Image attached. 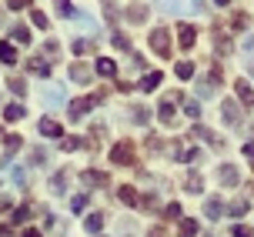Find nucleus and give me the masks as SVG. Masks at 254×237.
Wrapping results in <instances>:
<instances>
[{
    "label": "nucleus",
    "instance_id": "45",
    "mask_svg": "<svg viewBox=\"0 0 254 237\" xmlns=\"http://www.w3.org/2000/svg\"><path fill=\"white\" fill-rule=\"evenodd\" d=\"M77 147H80V140H77V137H70V140H64V150H77Z\"/></svg>",
    "mask_w": 254,
    "mask_h": 237
},
{
    "label": "nucleus",
    "instance_id": "30",
    "mask_svg": "<svg viewBox=\"0 0 254 237\" xmlns=\"http://www.w3.org/2000/svg\"><path fill=\"white\" fill-rule=\"evenodd\" d=\"M90 50H97L94 40H74V54H90Z\"/></svg>",
    "mask_w": 254,
    "mask_h": 237
},
{
    "label": "nucleus",
    "instance_id": "10",
    "mask_svg": "<svg viewBox=\"0 0 254 237\" xmlns=\"http://www.w3.org/2000/svg\"><path fill=\"white\" fill-rule=\"evenodd\" d=\"M178 40H181V47H184V50H190V47H194V40H197V30H194L190 24H181L178 27Z\"/></svg>",
    "mask_w": 254,
    "mask_h": 237
},
{
    "label": "nucleus",
    "instance_id": "44",
    "mask_svg": "<svg viewBox=\"0 0 254 237\" xmlns=\"http://www.w3.org/2000/svg\"><path fill=\"white\" fill-rule=\"evenodd\" d=\"M147 237H167V231H164L161 224H154V227H151V234H147Z\"/></svg>",
    "mask_w": 254,
    "mask_h": 237
},
{
    "label": "nucleus",
    "instance_id": "14",
    "mask_svg": "<svg viewBox=\"0 0 254 237\" xmlns=\"http://www.w3.org/2000/svg\"><path fill=\"white\" fill-rule=\"evenodd\" d=\"M184 187H188L190 194H201V190H204V177L197 174V171H190V174H188V180H184Z\"/></svg>",
    "mask_w": 254,
    "mask_h": 237
},
{
    "label": "nucleus",
    "instance_id": "19",
    "mask_svg": "<svg viewBox=\"0 0 254 237\" xmlns=\"http://www.w3.org/2000/svg\"><path fill=\"white\" fill-rule=\"evenodd\" d=\"M84 227H87V234H101V227H104V214H90L87 221H84Z\"/></svg>",
    "mask_w": 254,
    "mask_h": 237
},
{
    "label": "nucleus",
    "instance_id": "43",
    "mask_svg": "<svg viewBox=\"0 0 254 237\" xmlns=\"http://www.w3.org/2000/svg\"><path fill=\"white\" fill-rule=\"evenodd\" d=\"M27 3H30V0H7V7H10V10H24Z\"/></svg>",
    "mask_w": 254,
    "mask_h": 237
},
{
    "label": "nucleus",
    "instance_id": "4",
    "mask_svg": "<svg viewBox=\"0 0 254 237\" xmlns=\"http://www.w3.org/2000/svg\"><path fill=\"white\" fill-rule=\"evenodd\" d=\"M67 74H70V80H74V84H80V87H84V84H90V67H87V63H80V60L70 63V70H67Z\"/></svg>",
    "mask_w": 254,
    "mask_h": 237
},
{
    "label": "nucleus",
    "instance_id": "49",
    "mask_svg": "<svg viewBox=\"0 0 254 237\" xmlns=\"http://www.w3.org/2000/svg\"><path fill=\"white\" fill-rule=\"evenodd\" d=\"M20 237H40V231H24Z\"/></svg>",
    "mask_w": 254,
    "mask_h": 237
},
{
    "label": "nucleus",
    "instance_id": "35",
    "mask_svg": "<svg viewBox=\"0 0 254 237\" xmlns=\"http://www.w3.org/2000/svg\"><path fill=\"white\" fill-rule=\"evenodd\" d=\"M104 180H107V177L97 174V171H87V174H84V184H104Z\"/></svg>",
    "mask_w": 254,
    "mask_h": 237
},
{
    "label": "nucleus",
    "instance_id": "9",
    "mask_svg": "<svg viewBox=\"0 0 254 237\" xmlns=\"http://www.w3.org/2000/svg\"><path fill=\"white\" fill-rule=\"evenodd\" d=\"M40 100H44L47 107H61L64 104V90L61 87H44L40 90Z\"/></svg>",
    "mask_w": 254,
    "mask_h": 237
},
{
    "label": "nucleus",
    "instance_id": "8",
    "mask_svg": "<svg viewBox=\"0 0 254 237\" xmlns=\"http://www.w3.org/2000/svg\"><path fill=\"white\" fill-rule=\"evenodd\" d=\"M111 161L114 164H134V150H130V144H117V147L111 150Z\"/></svg>",
    "mask_w": 254,
    "mask_h": 237
},
{
    "label": "nucleus",
    "instance_id": "2",
    "mask_svg": "<svg viewBox=\"0 0 254 237\" xmlns=\"http://www.w3.org/2000/svg\"><path fill=\"white\" fill-rule=\"evenodd\" d=\"M167 13H194L201 10V3H194V0H157Z\"/></svg>",
    "mask_w": 254,
    "mask_h": 237
},
{
    "label": "nucleus",
    "instance_id": "18",
    "mask_svg": "<svg viewBox=\"0 0 254 237\" xmlns=\"http://www.w3.org/2000/svg\"><path fill=\"white\" fill-rule=\"evenodd\" d=\"M13 60H17V50H13L10 40H3L0 44V63H13Z\"/></svg>",
    "mask_w": 254,
    "mask_h": 237
},
{
    "label": "nucleus",
    "instance_id": "21",
    "mask_svg": "<svg viewBox=\"0 0 254 237\" xmlns=\"http://www.w3.org/2000/svg\"><path fill=\"white\" fill-rule=\"evenodd\" d=\"M10 37L17 40V44H30V30H27L24 24H13L10 27Z\"/></svg>",
    "mask_w": 254,
    "mask_h": 237
},
{
    "label": "nucleus",
    "instance_id": "3",
    "mask_svg": "<svg viewBox=\"0 0 254 237\" xmlns=\"http://www.w3.org/2000/svg\"><path fill=\"white\" fill-rule=\"evenodd\" d=\"M217 180H221L224 187H238V184H241V171L231 167V164H221V167H217Z\"/></svg>",
    "mask_w": 254,
    "mask_h": 237
},
{
    "label": "nucleus",
    "instance_id": "36",
    "mask_svg": "<svg viewBox=\"0 0 254 237\" xmlns=\"http://www.w3.org/2000/svg\"><path fill=\"white\" fill-rule=\"evenodd\" d=\"M184 111H188V117H201V104L190 100V104H184Z\"/></svg>",
    "mask_w": 254,
    "mask_h": 237
},
{
    "label": "nucleus",
    "instance_id": "27",
    "mask_svg": "<svg viewBox=\"0 0 254 237\" xmlns=\"http://www.w3.org/2000/svg\"><path fill=\"white\" fill-rule=\"evenodd\" d=\"M64 184H67V174L61 171V174H54V180H51V190H54V194H64V190H67Z\"/></svg>",
    "mask_w": 254,
    "mask_h": 237
},
{
    "label": "nucleus",
    "instance_id": "29",
    "mask_svg": "<svg viewBox=\"0 0 254 237\" xmlns=\"http://www.w3.org/2000/svg\"><path fill=\"white\" fill-rule=\"evenodd\" d=\"M244 211H248V200H241V197H238V200H231V207H228L231 217H241Z\"/></svg>",
    "mask_w": 254,
    "mask_h": 237
},
{
    "label": "nucleus",
    "instance_id": "12",
    "mask_svg": "<svg viewBox=\"0 0 254 237\" xmlns=\"http://www.w3.org/2000/svg\"><path fill=\"white\" fill-rule=\"evenodd\" d=\"M178 234L181 237H197V221H194V217H181Z\"/></svg>",
    "mask_w": 254,
    "mask_h": 237
},
{
    "label": "nucleus",
    "instance_id": "15",
    "mask_svg": "<svg viewBox=\"0 0 254 237\" xmlns=\"http://www.w3.org/2000/svg\"><path fill=\"white\" fill-rule=\"evenodd\" d=\"M234 90H238V97L244 100V104H254V90L248 80H234Z\"/></svg>",
    "mask_w": 254,
    "mask_h": 237
},
{
    "label": "nucleus",
    "instance_id": "20",
    "mask_svg": "<svg viewBox=\"0 0 254 237\" xmlns=\"http://www.w3.org/2000/svg\"><path fill=\"white\" fill-rule=\"evenodd\" d=\"M17 147H20V137H17V134H7V137H3V150H7V154H3V164L10 161V154Z\"/></svg>",
    "mask_w": 254,
    "mask_h": 237
},
{
    "label": "nucleus",
    "instance_id": "50",
    "mask_svg": "<svg viewBox=\"0 0 254 237\" xmlns=\"http://www.w3.org/2000/svg\"><path fill=\"white\" fill-rule=\"evenodd\" d=\"M217 3H221V7H228V3H231V0H217Z\"/></svg>",
    "mask_w": 254,
    "mask_h": 237
},
{
    "label": "nucleus",
    "instance_id": "46",
    "mask_svg": "<svg viewBox=\"0 0 254 237\" xmlns=\"http://www.w3.org/2000/svg\"><path fill=\"white\" fill-rule=\"evenodd\" d=\"M0 237H13V231H10L7 224H0Z\"/></svg>",
    "mask_w": 254,
    "mask_h": 237
},
{
    "label": "nucleus",
    "instance_id": "48",
    "mask_svg": "<svg viewBox=\"0 0 254 237\" xmlns=\"http://www.w3.org/2000/svg\"><path fill=\"white\" fill-rule=\"evenodd\" d=\"M244 50H254V37H244Z\"/></svg>",
    "mask_w": 254,
    "mask_h": 237
},
{
    "label": "nucleus",
    "instance_id": "5",
    "mask_svg": "<svg viewBox=\"0 0 254 237\" xmlns=\"http://www.w3.org/2000/svg\"><path fill=\"white\" fill-rule=\"evenodd\" d=\"M37 130L44 134V137H51V140H57L64 134V127L54 120V117H40V124H37Z\"/></svg>",
    "mask_w": 254,
    "mask_h": 237
},
{
    "label": "nucleus",
    "instance_id": "16",
    "mask_svg": "<svg viewBox=\"0 0 254 237\" xmlns=\"http://www.w3.org/2000/svg\"><path fill=\"white\" fill-rule=\"evenodd\" d=\"M214 90H217V77H207V84L197 80V97H214Z\"/></svg>",
    "mask_w": 254,
    "mask_h": 237
},
{
    "label": "nucleus",
    "instance_id": "7",
    "mask_svg": "<svg viewBox=\"0 0 254 237\" xmlns=\"http://www.w3.org/2000/svg\"><path fill=\"white\" fill-rule=\"evenodd\" d=\"M204 214H207L211 221H221V217H224V200L221 197H207L204 200Z\"/></svg>",
    "mask_w": 254,
    "mask_h": 237
},
{
    "label": "nucleus",
    "instance_id": "23",
    "mask_svg": "<svg viewBox=\"0 0 254 237\" xmlns=\"http://www.w3.org/2000/svg\"><path fill=\"white\" fill-rule=\"evenodd\" d=\"M147 17V7L144 3H134V7H127V20H134V24H140Z\"/></svg>",
    "mask_w": 254,
    "mask_h": 237
},
{
    "label": "nucleus",
    "instance_id": "6",
    "mask_svg": "<svg viewBox=\"0 0 254 237\" xmlns=\"http://www.w3.org/2000/svg\"><path fill=\"white\" fill-rule=\"evenodd\" d=\"M90 107H94V97H80V100H70L67 114H70V120H80V117H84Z\"/></svg>",
    "mask_w": 254,
    "mask_h": 237
},
{
    "label": "nucleus",
    "instance_id": "51",
    "mask_svg": "<svg viewBox=\"0 0 254 237\" xmlns=\"http://www.w3.org/2000/svg\"><path fill=\"white\" fill-rule=\"evenodd\" d=\"M251 77H254V60H251Z\"/></svg>",
    "mask_w": 254,
    "mask_h": 237
},
{
    "label": "nucleus",
    "instance_id": "24",
    "mask_svg": "<svg viewBox=\"0 0 254 237\" xmlns=\"http://www.w3.org/2000/svg\"><path fill=\"white\" fill-rule=\"evenodd\" d=\"M30 70H34L37 77H51V63L40 60V57H34V60H30Z\"/></svg>",
    "mask_w": 254,
    "mask_h": 237
},
{
    "label": "nucleus",
    "instance_id": "33",
    "mask_svg": "<svg viewBox=\"0 0 254 237\" xmlns=\"http://www.w3.org/2000/svg\"><path fill=\"white\" fill-rule=\"evenodd\" d=\"M117 194H121V200H124V204H137V194H134V187H121Z\"/></svg>",
    "mask_w": 254,
    "mask_h": 237
},
{
    "label": "nucleus",
    "instance_id": "34",
    "mask_svg": "<svg viewBox=\"0 0 254 237\" xmlns=\"http://www.w3.org/2000/svg\"><path fill=\"white\" fill-rule=\"evenodd\" d=\"M178 77H184V80H188V77H194V63L181 60V63H178Z\"/></svg>",
    "mask_w": 254,
    "mask_h": 237
},
{
    "label": "nucleus",
    "instance_id": "32",
    "mask_svg": "<svg viewBox=\"0 0 254 237\" xmlns=\"http://www.w3.org/2000/svg\"><path fill=\"white\" fill-rule=\"evenodd\" d=\"M54 7H57V13H61V17H74V7H70L67 0H54Z\"/></svg>",
    "mask_w": 254,
    "mask_h": 237
},
{
    "label": "nucleus",
    "instance_id": "13",
    "mask_svg": "<svg viewBox=\"0 0 254 237\" xmlns=\"http://www.w3.org/2000/svg\"><path fill=\"white\" fill-rule=\"evenodd\" d=\"M221 117H224V124H238V120H241V107H238V104H224V111H221Z\"/></svg>",
    "mask_w": 254,
    "mask_h": 237
},
{
    "label": "nucleus",
    "instance_id": "22",
    "mask_svg": "<svg viewBox=\"0 0 254 237\" xmlns=\"http://www.w3.org/2000/svg\"><path fill=\"white\" fill-rule=\"evenodd\" d=\"M97 74H101V77H114L117 74V63L107 60V57H101V60H97Z\"/></svg>",
    "mask_w": 254,
    "mask_h": 237
},
{
    "label": "nucleus",
    "instance_id": "25",
    "mask_svg": "<svg viewBox=\"0 0 254 237\" xmlns=\"http://www.w3.org/2000/svg\"><path fill=\"white\" fill-rule=\"evenodd\" d=\"M157 117H161V124H174V111H171V104H167V100H161V111H157Z\"/></svg>",
    "mask_w": 254,
    "mask_h": 237
},
{
    "label": "nucleus",
    "instance_id": "47",
    "mask_svg": "<svg viewBox=\"0 0 254 237\" xmlns=\"http://www.w3.org/2000/svg\"><path fill=\"white\" fill-rule=\"evenodd\" d=\"M244 157H251V161H254V144H244Z\"/></svg>",
    "mask_w": 254,
    "mask_h": 237
},
{
    "label": "nucleus",
    "instance_id": "28",
    "mask_svg": "<svg viewBox=\"0 0 254 237\" xmlns=\"http://www.w3.org/2000/svg\"><path fill=\"white\" fill-rule=\"evenodd\" d=\"M7 87H10L17 97H24V94H27V84L20 80V77H10V80H7Z\"/></svg>",
    "mask_w": 254,
    "mask_h": 237
},
{
    "label": "nucleus",
    "instance_id": "1",
    "mask_svg": "<svg viewBox=\"0 0 254 237\" xmlns=\"http://www.w3.org/2000/svg\"><path fill=\"white\" fill-rule=\"evenodd\" d=\"M151 50L157 57H171V30L167 27H154L151 30Z\"/></svg>",
    "mask_w": 254,
    "mask_h": 237
},
{
    "label": "nucleus",
    "instance_id": "26",
    "mask_svg": "<svg viewBox=\"0 0 254 237\" xmlns=\"http://www.w3.org/2000/svg\"><path fill=\"white\" fill-rule=\"evenodd\" d=\"M130 120H134V124H147V120H151L147 107H134V111H130Z\"/></svg>",
    "mask_w": 254,
    "mask_h": 237
},
{
    "label": "nucleus",
    "instance_id": "11",
    "mask_svg": "<svg viewBox=\"0 0 254 237\" xmlns=\"http://www.w3.org/2000/svg\"><path fill=\"white\" fill-rule=\"evenodd\" d=\"M161 80H164V77H161V70H151V74L140 77L137 87H140V90H157V87H161Z\"/></svg>",
    "mask_w": 254,
    "mask_h": 237
},
{
    "label": "nucleus",
    "instance_id": "41",
    "mask_svg": "<svg viewBox=\"0 0 254 237\" xmlns=\"http://www.w3.org/2000/svg\"><path fill=\"white\" fill-rule=\"evenodd\" d=\"M30 217V204H24V207H17V214H13V221H27Z\"/></svg>",
    "mask_w": 254,
    "mask_h": 237
},
{
    "label": "nucleus",
    "instance_id": "40",
    "mask_svg": "<svg viewBox=\"0 0 254 237\" xmlns=\"http://www.w3.org/2000/svg\"><path fill=\"white\" fill-rule=\"evenodd\" d=\"M84 207H87V197H84V194L70 200V211H84Z\"/></svg>",
    "mask_w": 254,
    "mask_h": 237
},
{
    "label": "nucleus",
    "instance_id": "17",
    "mask_svg": "<svg viewBox=\"0 0 254 237\" xmlns=\"http://www.w3.org/2000/svg\"><path fill=\"white\" fill-rule=\"evenodd\" d=\"M24 104H7V107H3V120H20V117H24Z\"/></svg>",
    "mask_w": 254,
    "mask_h": 237
},
{
    "label": "nucleus",
    "instance_id": "37",
    "mask_svg": "<svg viewBox=\"0 0 254 237\" xmlns=\"http://www.w3.org/2000/svg\"><path fill=\"white\" fill-rule=\"evenodd\" d=\"M181 204H167V217H171V221H181Z\"/></svg>",
    "mask_w": 254,
    "mask_h": 237
},
{
    "label": "nucleus",
    "instance_id": "39",
    "mask_svg": "<svg viewBox=\"0 0 254 237\" xmlns=\"http://www.w3.org/2000/svg\"><path fill=\"white\" fill-rule=\"evenodd\" d=\"M114 47L117 50H127V47H130V40H127L124 34H114Z\"/></svg>",
    "mask_w": 254,
    "mask_h": 237
},
{
    "label": "nucleus",
    "instance_id": "31",
    "mask_svg": "<svg viewBox=\"0 0 254 237\" xmlns=\"http://www.w3.org/2000/svg\"><path fill=\"white\" fill-rule=\"evenodd\" d=\"M30 20H34V24H37L40 30H47V24H51V20H47V13H44V10H30Z\"/></svg>",
    "mask_w": 254,
    "mask_h": 237
},
{
    "label": "nucleus",
    "instance_id": "42",
    "mask_svg": "<svg viewBox=\"0 0 254 237\" xmlns=\"http://www.w3.org/2000/svg\"><path fill=\"white\" fill-rule=\"evenodd\" d=\"M30 157H34V164H44V161H47V154H44L40 147H34V150H30Z\"/></svg>",
    "mask_w": 254,
    "mask_h": 237
},
{
    "label": "nucleus",
    "instance_id": "38",
    "mask_svg": "<svg viewBox=\"0 0 254 237\" xmlns=\"http://www.w3.org/2000/svg\"><path fill=\"white\" fill-rule=\"evenodd\" d=\"M231 234H234V237H254V231H251V227H244V224H238Z\"/></svg>",
    "mask_w": 254,
    "mask_h": 237
}]
</instances>
